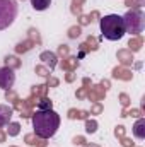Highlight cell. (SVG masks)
<instances>
[{
    "label": "cell",
    "instance_id": "1",
    "mask_svg": "<svg viewBox=\"0 0 145 147\" xmlns=\"http://www.w3.org/2000/svg\"><path fill=\"white\" fill-rule=\"evenodd\" d=\"M31 121L36 135L41 139H51L60 128V115L53 110H38Z\"/></svg>",
    "mask_w": 145,
    "mask_h": 147
},
{
    "label": "cell",
    "instance_id": "2",
    "mask_svg": "<svg viewBox=\"0 0 145 147\" xmlns=\"http://www.w3.org/2000/svg\"><path fill=\"white\" fill-rule=\"evenodd\" d=\"M99 28L103 36L109 41H118L126 34L125 31V24H123V17L118 14H108L99 21Z\"/></svg>",
    "mask_w": 145,
    "mask_h": 147
},
{
    "label": "cell",
    "instance_id": "3",
    "mask_svg": "<svg viewBox=\"0 0 145 147\" xmlns=\"http://www.w3.org/2000/svg\"><path fill=\"white\" fill-rule=\"evenodd\" d=\"M17 0H0V31L10 28L17 17Z\"/></svg>",
    "mask_w": 145,
    "mask_h": 147
},
{
    "label": "cell",
    "instance_id": "4",
    "mask_svg": "<svg viewBox=\"0 0 145 147\" xmlns=\"http://www.w3.org/2000/svg\"><path fill=\"white\" fill-rule=\"evenodd\" d=\"M123 24H125V31L130 34H138L142 33L145 28V19L144 14L140 10H128L123 16Z\"/></svg>",
    "mask_w": 145,
    "mask_h": 147
},
{
    "label": "cell",
    "instance_id": "5",
    "mask_svg": "<svg viewBox=\"0 0 145 147\" xmlns=\"http://www.w3.org/2000/svg\"><path fill=\"white\" fill-rule=\"evenodd\" d=\"M15 84V72L10 67H0V89L9 91Z\"/></svg>",
    "mask_w": 145,
    "mask_h": 147
},
{
    "label": "cell",
    "instance_id": "6",
    "mask_svg": "<svg viewBox=\"0 0 145 147\" xmlns=\"http://www.w3.org/2000/svg\"><path fill=\"white\" fill-rule=\"evenodd\" d=\"M12 115H14V111L9 105H0V127L9 125L12 120Z\"/></svg>",
    "mask_w": 145,
    "mask_h": 147
},
{
    "label": "cell",
    "instance_id": "7",
    "mask_svg": "<svg viewBox=\"0 0 145 147\" xmlns=\"http://www.w3.org/2000/svg\"><path fill=\"white\" fill-rule=\"evenodd\" d=\"M132 132H133V137H135V139L144 140L145 139V118H138V120L135 121Z\"/></svg>",
    "mask_w": 145,
    "mask_h": 147
},
{
    "label": "cell",
    "instance_id": "8",
    "mask_svg": "<svg viewBox=\"0 0 145 147\" xmlns=\"http://www.w3.org/2000/svg\"><path fill=\"white\" fill-rule=\"evenodd\" d=\"M29 2H31L33 9L34 10H39V12L50 9V5H51V0H29Z\"/></svg>",
    "mask_w": 145,
    "mask_h": 147
},
{
    "label": "cell",
    "instance_id": "9",
    "mask_svg": "<svg viewBox=\"0 0 145 147\" xmlns=\"http://www.w3.org/2000/svg\"><path fill=\"white\" fill-rule=\"evenodd\" d=\"M38 110H51V103H50L48 99H41V103H39Z\"/></svg>",
    "mask_w": 145,
    "mask_h": 147
}]
</instances>
